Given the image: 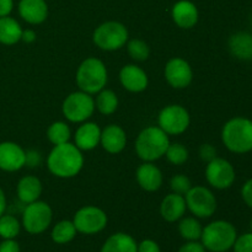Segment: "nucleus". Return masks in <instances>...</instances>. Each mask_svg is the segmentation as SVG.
<instances>
[{
  "label": "nucleus",
  "instance_id": "38",
  "mask_svg": "<svg viewBox=\"0 0 252 252\" xmlns=\"http://www.w3.org/2000/svg\"><path fill=\"white\" fill-rule=\"evenodd\" d=\"M177 252H206L201 241H186Z\"/></svg>",
  "mask_w": 252,
  "mask_h": 252
},
{
  "label": "nucleus",
  "instance_id": "12",
  "mask_svg": "<svg viewBox=\"0 0 252 252\" xmlns=\"http://www.w3.org/2000/svg\"><path fill=\"white\" fill-rule=\"evenodd\" d=\"M204 176L209 186L223 191L233 186L236 179V172L229 160L217 157L207 162Z\"/></svg>",
  "mask_w": 252,
  "mask_h": 252
},
{
  "label": "nucleus",
  "instance_id": "30",
  "mask_svg": "<svg viewBox=\"0 0 252 252\" xmlns=\"http://www.w3.org/2000/svg\"><path fill=\"white\" fill-rule=\"evenodd\" d=\"M21 223L11 214H2L0 217V238L15 239L21 231Z\"/></svg>",
  "mask_w": 252,
  "mask_h": 252
},
{
  "label": "nucleus",
  "instance_id": "27",
  "mask_svg": "<svg viewBox=\"0 0 252 252\" xmlns=\"http://www.w3.org/2000/svg\"><path fill=\"white\" fill-rule=\"evenodd\" d=\"M76 231L75 225H74L73 220H59L58 223L54 224L53 229L51 231V238L53 243L58 244V245H65V244L71 243L75 239Z\"/></svg>",
  "mask_w": 252,
  "mask_h": 252
},
{
  "label": "nucleus",
  "instance_id": "1",
  "mask_svg": "<svg viewBox=\"0 0 252 252\" xmlns=\"http://www.w3.org/2000/svg\"><path fill=\"white\" fill-rule=\"evenodd\" d=\"M83 152L74 143L53 145L47 157V167L58 179H73L84 167Z\"/></svg>",
  "mask_w": 252,
  "mask_h": 252
},
{
  "label": "nucleus",
  "instance_id": "15",
  "mask_svg": "<svg viewBox=\"0 0 252 252\" xmlns=\"http://www.w3.org/2000/svg\"><path fill=\"white\" fill-rule=\"evenodd\" d=\"M120 83L125 90L139 94L147 90L149 85V76L147 71L137 64H126L120 70Z\"/></svg>",
  "mask_w": 252,
  "mask_h": 252
},
{
  "label": "nucleus",
  "instance_id": "6",
  "mask_svg": "<svg viewBox=\"0 0 252 252\" xmlns=\"http://www.w3.org/2000/svg\"><path fill=\"white\" fill-rule=\"evenodd\" d=\"M128 39V29L120 21L102 22L93 32L94 44L105 52L120 51L127 44Z\"/></svg>",
  "mask_w": 252,
  "mask_h": 252
},
{
  "label": "nucleus",
  "instance_id": "11",
  "mask_svg": "<svg viewBox=\"0 0 252 252\" xmlns=\"http://www.w3.org/2000/svg\"><path fill=\"white\" fill-rule=\"evenodd\" d=\"M73 223L78 233L84 235H95L107 226L108 217L100 207L85 206L76 211Z\"/></svg>",
  "mask_w": 252,
  "mask_h": 252
},
{
  "label": "nucleus",
  "instance_id": "23",
  "mask_svg": "<svg viewBox=\"0 0 252 252\" xmlns=\"http://www.w3.org/2000/svg\"><path fill=\"white\" fill-rule=\"evenodd\" d=\"M42 191H43V187H42L41 180L36 176H32V175L21 177L19 182H17V198L20 199V202L25 204L38 201L42 194Z\"/></svg>",
  "mask_w": 252,
  "mask_h": 252
},
{
  "label": "nucleus",
  "instance_id": "29",
  "mask_svg": "<svg viewBox=\"0 0 252 252\" xmlns=\"http://www.w3.org/2000/svg\"><path fill=\"white\" fill-rule=\"evenodd\" d=\"M47 138H48L49 143L53 145H59L70 142V127L64 121H56L47 129Z\"/></svg>",
  "mask_w": 252,
  "mask_h": 252
},
{
  "label": "nucleus",
  "instance_id": "9",
  "mask_svg": "<svg viewBox=\"0 0 252 252\" xmlns=\"http://www.w3.org/2000/svg\"><path fill=\"white\" fill-rule=\"evenodd\" d=\"M185 201L187 209L198 219L211 218L218 207L216 194L206 186H192L185 194Z\"/></svg>",
  "mask_w": 252,
  "mask_h": 252
},
{
  "label": "nucleus",
  "instance_id": "18",
  "mask_svg": "<svg viewBox=\"0 0 252 252\" xmlns=\"http://www.w3.org/2000/svg\"><path fill=\"white\" fill-rule=\"evenodd\" d=\"M101 128L97 123L86 122L80 123L78 129L74 133V144L81 150V152H90L100 145L101 139Z\"/></svg>",
  "mask_w": 252,
  "mask_h": 252
},
{
  "label": "nucleus",
  "instance_id": "40",
  "mask_svg": "<svg viewBox=\"0 0 252 252\" xmlns=\"http://www.w3.org/2000/svg\"><path fill=\"white\" fill-rule=\"evenodd\" d=\"M42 155L37 150H27L26 152V166L36 167L41 164Z\"/></svg>",
  "mask_w": 252,
  "mask_h": 252
},
{
  "label": "nucleus",
  "instance_id": "2",
  "mask_svg": "<svg viewBox=\"0 0 252 252\" xmlns=\"http://www.w3.org/2000/svg\"><path fill=\"white\" fill-rule=\"evenodd\" d=\"M221 142L234 154L252 152V120L248 117H233L221 128Z\"/></svg>",
  "mask_w": 252,
  "mask_h": 252
},
{
  "label": "nucleus",
  "instance_id": "21",
  "mask_svg": "<svg viewBox=\"0 0 252 252\" xmlns=\"http://www.w3.org/2000/svg\"><path fill=\"white\" fill-rule=\"evenodd\" d=\"M19 14L30 25H41L48 17L46 0H20Z\"/></svg>",
  "mask_w": 252,
  "mask_h": 252
},
{
  "label": "nucleus",
  "instance_id": "8",
  "mask_svg": "<svg viewBox=\"0 0 252 252\" xmlns=\"http://www.w3.org/2000/svg\"><path fill=\"white\" fill-rule=\"evenodd\" d=\"M53 211L47 202L34 201L26 204L22 212L21 225L31 235H39L51 226Z\"/></svg>",
  "mask_w": 252,
  "mask_h": 252
},
{
  "label": "nucleus",
  "instance_id": "34",
  "mask_svg": "<svg viewBox=\"0 0 252 252\" xmlns=\"http://www.w3.org/2000/svg\"><path fill=\"white\" fill-rule=\"evenodd\" d=\"M234 252H252V233H245L236 238Z\"/></svg>",
  "mask_w": 252,
  "mask_h": 252
},
{
  "label": "nucleus",
  "instance_id": "41",
  "mask_svg": "<svg viewBox=\"0 0 252 252\" xmlns=\"http://www.w3.org/2000/svg\"><path fill=\"white\" fill-rule=\"evenodd\" d=\"M14 9V0H0V17L9 16Z\"/></svg>",
  "mask_w": 252,
  "mask_h": 252
},
{
  "label": "nucleus",
  "instance_id": "33",
  "mask_svg": "<svg viewBox=\"0 0 252 252\" xmlns=\"http://www.w3.org/2000/svg\"><path fill=\"white\" fill-rule=\"evenodd\" d=\"M191 187L192 182L187 175L177 174L170 179V189H171V192H174V193L185 196L191 189Z\"/></svg>",
  "mask_w": 252,
  "mask_h": 252
},
{
  "label": "nucleus",
  "instance_id": "10",
  "mask_svg": "<svg viewBox=\"0 0 252 252\" xmlns=\"http://www.w3.org/2000/svg\"><path fill=\"white\" fill-rule=\"evenodd\" d=\"M191 125V116L185 106L179 103L167 105L158 116V127L167 135H180L186 132Z\"/></svg>",
  "mask_w": 252,
  "mask_h": 252
},
{
  "label": "nucleus",
  "instance_id": "42",
  "mask_svg": "<svg viewBox=\"0 0 252 252\" xmlns=\"http://www.w3.org/2000/svg\"><path fill=\"white\" fill-rule=\"evenodd\" d=\"M36 39H37V33L34 32V30H31V29L22 30V34H21L22 42L30 44V43H33Z\"/></svg>",
  "mask_w": 252,
  "mask_h": 252
},
{
  "label": "nucleus",
  "instance_id": "19",
  "mask_svg": "<svg viewBox=\"0 0 252 252\" xmlns=\"http://www.w3.org/2000/svg\"><path fill=\"white\" fill-rule=\"evenodd\" d=\"M100 145L108 154H120L127 145L126 130L118 125H108L101 130Z\"/></svg>",
  "mask_w": 252,
  "mask_h": 252
},
{
  "label": "nucleus",
  "instance_id": "20",
  "mask_svg": "<svg viewBox=\"0 0 252 252\" xmlns=\"http://www.w3.org/2000/svg\"><path fill=\"white\" fill-rule=\"evenodd\" d=\"M187 211L185 196L171 192L162 198L160 203V216L167 223L179 221Z\"/></svg>",
  "mask_w": 252,
  "mask_h": 252
},
{
  "label": "nucleus",
  "instance_id": "3",
  "mask_svg": "<svg viewBox=\"0 0 252 252\" xmlns=\"http://www.w3.org/2000/svg\"><path fill=\"white\" fill-rule=\"evenodd\" d=\"M170 135L158 126H149L140 130L135 139L134 150L140 160L145 162H154L165 157L170 145Z\"/></svg>",
  "mask_w": 252,
  "mask_h": 252
},
{
  "label": "nucleus",
  "instance_id": "26",
  "mask_svg": "<svg viewBox=\"0 0 252 252\" xmlns=\"http://www.w3.org/2000/svg\"><path fill=\"white\" fill-rule=\"evenodd\" d=\"M120 101L117 94L110 89H102L96 94L95 108L103 116H110L117 111Z\"/></svg>",
  "mask_w": 252,
  "mask_h": 252
},
{
  "label": "nucleus",
  "instance_id": "14",
  "mask_svg": "<svg viewBox=\"0 0 252 252\" xmlns=\"http://www.w3.org/2000/svg\"><path fill=\"white\" fill-rule=\"evenodd\" d=\"M26 166V150L14 142L0 143V170L15 172Z\"/></svg>",
  "mask_w": 252,
  "mask_h": 252
},
{
  "label": "nucleus",
  "instance_id": "28",
  "mask_svg": "<svg viewBox=\"0 0 252 252\" xmlns=\"http://www.w3.org/2000/svg\"><path fill=\"white\" fill-rule=\"evenodd\" d=\"M203 231L201 221L196 217H182L179 220V234L186 241H199Z\"/></svg>",
  "mask_w": 252,
  "mask_h": 252
},
{
  "label": "nucleus",
  "instance_id": "22",
  "mask_svg": "<svg viewBox=\"0 0 252 252\" xmlns=\"http://www.w3.org/2000/svg\"><path fill=\"white\" fill-rule=\"evenodd\" d=\"M228 48L239 61H252V33L246 31L233 33L229 37Z\"/></svg>",
  "mask_w": 252,
  "mask_h": 252
},
{
  "label": "nucleus",
  "instance_id": "35",
  "mask_svg": "<svg viewBox=\"0 0 252 252\" xmlns=\"http://www.w3.org/2000/svg\"><path fill=\"white\" fill-rule=\"evenodd\" d=\"M199 158H201L203 161L209 162L211 160H213L214 158H217V149L214 145L206 143V144H202L199 147Z\"/></svg>",
  "mask_w": 252,
  "mask_h": 252
},
{
  "label": "nucleus",
  "instance_id": "32",
  "mask_svg": "<svg viewBox=\"0 0 252 252\" xmlns=\"http://www.w3.org/2000/svg\"><path fill=\"white\" fill-rule=\"evenodd\" d=\"M165 157H166L167 161L170 164L180 166V165H184L189 160V152L181 143H170L166 153H165Z\"/></svg>",
  "mask_w": 252,
  "mask_h": 252
},
{
  "label": "nucleus",
  "instance_id": "17",
  "mask_svg": "<svg viewBox=\"0 0 252 252\" xmlns=\"http://www.w3.org/2000/svg\"><path fill=\"white\" fill-rule=\"evenodd\" d=\"M135 180L140 189L145 192H157L161 189L164 176L154 162L143 161L135 171Z\"/></svg>",
  "mask_w": 252,
  "mask_h": 252
},
{
  "label": "nucleus",
  "instance_id": "13",
  "mask_svg": "<svg viewBox=\"0 0 252 252\" xmlns=\"http://www.w3.org/2000/svg\"><path fill=\"white\" fill-rule=\"evenodd\" d=\"M164 76L166 83L171 88L181 90L191 85L193 80V70L186 59L181 57H174L165 64Z\"/></svg>",
  "mask_w": 252,
  "mask_h": 252
},
{
  "label": "nucleus",
  "instance_id": "31",
  "mask_svg": "<svg viewBox=\"0 0 252 252\" xmlns=\"http://www.w3.org/2000/svg\"><path fill=\"white\" fill-rule=\"evenodd\" d=\"M127 52L130 58L135 62H145L150 57V47L145 41L140 38L128 39Z\"/></svg>",
  "mask_w": 252,
  "mask_h": 252
},
{
  "label": "nucleus",
  "instance_id": "24",
  "mask_svg": "<svg viewBox=\"0 0 252 252\" xmlns=\"http://www.w3.org/2000/svg\"><path fill=\"white\" fill-rule=\"evenodd\" d=\"M138 243L127 233H115L106 239L100 252H137Z\"/></svg>",
  "mask_w": 252,
  "mask_h": 252
},
{
  "label": "nucleus",
  "instance_id": "4",
  "mask_svg": "<svg viewBox=\"0 0 252 252\" xmlns=\"http://www.w3.org/2000/svg\"><path fill=\"white\" fill-rule=\"evenodd\" d=\"M108 81V71L105 63L96 57L84 59L76 69L75 83L79 90L96 95L106 88Z\"/></svg>",
  "mask_w": 252,
  "mask_h": 252
},
{
  "label": "nucleus",
  "instance_id": "7",
  "mask_svg": "<svg viewBox=\"0 0 252 252\" xmlns=\"http://www.w3.org/2000/svg\"><path fill=\"white\" fill-rule=\"evenodd\" d=\"M95 110V98L81 90L69 94L62 103V113L71 123L86 122L93 117Z\"/></svg>",
  "mask_w": 252,
  "mask_h": 252
},
{
  "label": "nucleus",
  "instance_id": "43",
  "mask_svg": "<svg viewBox=\"0 0 252 252\" xmlns=\"http://www.w3.org/2000/svg\"><path fill=\"white\" fill-rule=\"evenodd\" d=\"M6 207H7L6 196H5L4 191H2L1 187H0V217L5 213V211H6Z\"/></svg>",
  "mask_w": 252,
  "mask_h": 252
},
{
  "label": "nucleus",
  "instance_id": "36",
  "mask_svg": "<svg viewBox=\"0 0 252 252\" xmlns=\"http://www.w3.org/2000/svg\"><path fill=\"white\" fill-rule=\"evenodd\" d=\"M137 252H161V250L157 241L152 240V239H145L138 244Z\"/></svg>",
  "mask_w": 252,
  "mask_h": 252
},
{
  "label": "nucleus",
  "instance_id": "44",
  "mask_svg": "<svg viewBox=\"0 0 252 252\" xmlns=\"http://www.w3.org/2000/svg\"><path fill=\"white\" fill-rule=\"evenodd\" d=\"M250 228H251V233H252V219H251V223H250Z\"/></svg>",
  "mask_w": 252,
  "mask_h": 252
},
{
  "label": "nucleus",
  "instance_id": "16",
  "mask_svg": "<svg viewBox=\"0 0 252 252\" xmlns=\"http://www.w3.org/2000/svg\"><path fill=\"white\" fill-rule=\"evenodd\" d=\"M172 21L182 30H191L199 20V11L196 4L189 0H179L171 9Z\"/></svg>",
  "mask_w": 252,
  "mask_h": 252
},
{
  "label": "nucleus",
  "instance_id": "25",
  "mask_svg": "<svg viewBox=\"0 0 252 252\" xmlns=\"http://www.w3.org/2000/svg\"><path fill=\"white\" fill-rule=\"evenodd\" d=\"M22 27L14 17H0V43L12 46L21 41Z\"/></svg>",
  "mask_w": 252,
  "mask_h": 252
},
{
  "label": "nucleus",
  "instance_id": "39",
  "mask_svg": "<svg viewBox=\"0 0 252 252\" xmlns=\"http://www.w3.org/2000/svg\"><path fill=\"white\" fill-rule=\"evenodd\" d=\"M0 252H21V249L15 239H4L0 243Z\"/></svg>",
  "mask_w": 252,
  "mask_h": 252
},
{
  "label": "nucleus",
  "instance_id": "37",
  "mask_svg": "<svg viewBox=\"0 0 252 252\" xmlns=\"http://www.w3.org/2000/svg\"><path fill=\"white\" fill-rule=\"evenodd\" d=\"M241 198H243L244 203L252 209V179L248 180L245 184L241 187Z\"/></svg>",
  "mask_w": 252,
  "mask_h": 252
},
{
  "label": "nucleus",
  "instance_id": "5",
  "mask_svg": "<svg viewBox=\"0 0 252 252\" xmlns=\"http://www.w3.org/2000/svg\"><path fill=\"white\" fill-rule=\"evenodd\" d=\"M238 238V231L234 224L228 220H214L203 226L201 243L206 251L228 252L233 249Z\"/></svg>",
  "mask_w": 252,
  "mask_h": 252
}]
</instances>
